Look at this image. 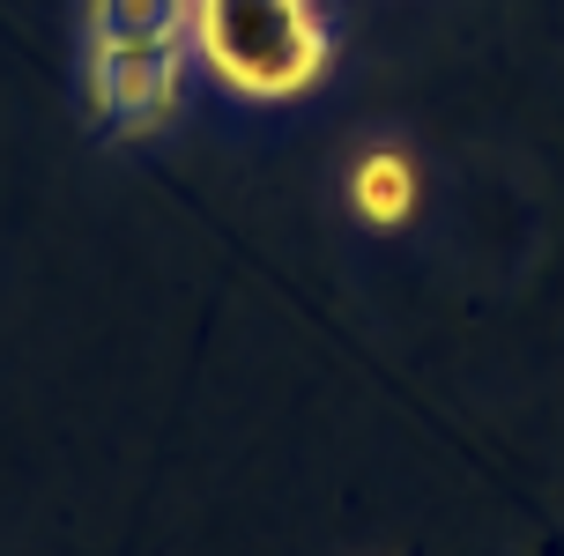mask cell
<instances>
[{
  "mask_svg": "<svg viewBox=\"0 0 564 556\" xmlns=\"http://www.w3.org/2000/svg\"><path fill=\"white\" fill-rule=\"evenodd\" d=\"M186 45L238 97H305L335 53L319 0H194Z\"/></svg>",
  "mask_w": 564,
  "mask_h": 556,
  "instance_id": "cell-1",
  "label": "cell"
},
{
  "mask_svg": "<svg viewBox=\"0 0 564 556\" xmlns=\"http://www.w3.org/2000/svg\"><path fill=\"white\" fill-rule=\"evenodd\" d=\"M194 0H89V45H186Z\"/></svg>",
  "mask_w": 564,
  "mask_h": 556,
  "instance_id": "cell-3",
  "label": "cell"
},
{
  "mask_svg": "<svg viewBox=\"0 0 564 556\" xmlns=\"http://www.w3.org/2000/svg\"><path fill=\"white\" fill-rule=\"evenodd\" d=\"M194 45H89V111L127 134L164 127L186 97Z\"/></svg>",
  "mask_w": 564,
  "mask_h": 556,
  "instance_id": "cell-2",
  "label": "cell"
},
{
  "mask_svg": "<svg viewBox=\"0 0 564 556\" xmlns=\"http://www.w3.org/2000/svg\"><path fill=\"white\" fill-rule=\"evenodd\" d=\"M349 200H357L365 222H409V208H416V164H409L401 149H371V156H357V171H349Z\"/></svg>",
  "mask_w": 564,
  "mask_h": 556,
  "instance_id": "cell-4",
  "label": "cell"
}]
</instances>
